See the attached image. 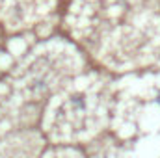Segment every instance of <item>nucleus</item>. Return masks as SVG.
<instances>
[]
</instances>
